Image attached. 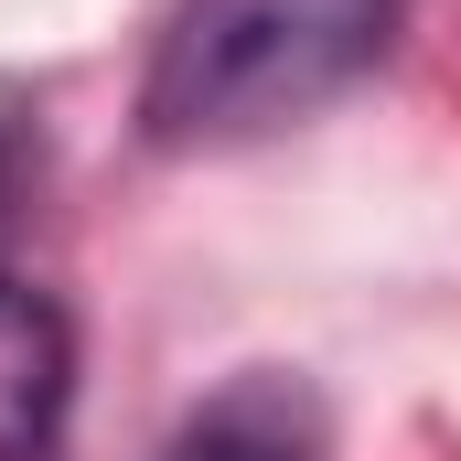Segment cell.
Masks as SVG:
<instances>
[{
	"instance_id": "obj_1",
	"label": "cell",
	"mask_w": 461,
	"mask_h": 461,
	"mask_svg": "<svg viewBox=\"0 0 461 461\" xmlns=\"http://www.w3.org/2000/svg\"><path fill=\"white\" fill-rule=\"evenodd\" d=\"M408 11L419 0H172L140 65V129L161 150L279 140L354 97L397 54Z\"/></svg>"
},
{
	"instance_id": "obj_2",
	"label": "cell",
	"mask_w": 461,
	"mask_h": 461,
	"mask_svg": "<svg viewBox=\"0 0 461 461\" xmlns=\"http://www.w3.org/2000/svg\"><path fill=\"white\" fill-rule=\"evenodd\" d=\"M76 397V322L65 301L0 247V461H43Z\"/></svg>"
},
{
	"instance_id": "obj_3",
	"label": "cell",
	"mask_w": 461,
	"mask_h": 461,
	"mask_svg": "<svg viewBox=\"0 0 461 461\" xmlns=\"http://www.w3.org/2000/svg\"><path fill=\"white\" fill-rule=\"evenodd\" d=\"M161 461H322V419L290 375H236L215 408H194Z\"/></svg>"
}]
</instances>
